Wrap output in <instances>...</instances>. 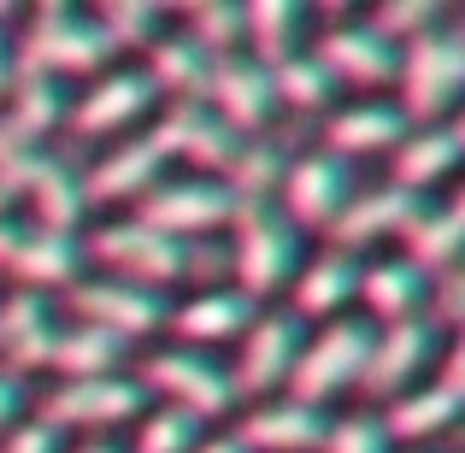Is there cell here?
<instances>
[{"instance_id":"obj_14","label":"cell","mask_w":465,"mask_h":453,"mask_svg":"<svg viewBox=\"0 0 465 453\" xmlns=\"http://www.w3.org/2000/svg\"><path fill=\"white\" fill-rule=\"evenodd\" d=\"M77 265H83V248L65 236V230L12 224V218H0V271L24 277L30 295H42L47 283H71Z\"/></svg>"},{"instance_id":"obj_9","label":"cell","mask_w":465,"mask_h":453,"mask_svg":"<svg viewBox=\"0 0 465 453\" xmlns=\"http://www.w3.org/2000/svg\"><path fill=\"white\" fill-rule=\"evenodd\" d=\"M307 54L330 77V89H383L401 65V47H389L365 18H330Z\"/></svg>"},{"instance_id":"obj_40","label":"cell","mask_w":465,"mask_h":453,"mask_svg":"<svg viewBox=\"0 0 465 453\" xmlns=\"http://www.w3.org/2000/svg\"><path fill=\"white\" fill-rule=\"evenodd\" d=\"M6 24H12V12L0 6V94L12 89V77H18V59H12V35H6Z\"/></svg>"},{"instance_id":"obj_39","label":"cell","mask_w":465,"mask_h":453,"mask_svg":"<svg viewBox=\"0 0 465 453\" xmlns=\"http://www.w3.org/2000/svg\"><path fill=\"white\" fill-rule=\"evenodd\" d=\"M436 383H448V389H454V395L465 400V330H460V341H454V348H448L442 377H436Z\"/></svg>"},{"instance_id":"obj_8","label":"cell","mask_w":465,"mask_h":453,"mask_svg":"<svg viewBox=\"0 0 465 453\" xmlns=\"http://www.w3.org/2000/svg\"><path fill=\"white\" fill-rule=\"evenodd\" d=\"M277 194H283L277 212H283L295 230H336V218L348 212V201L360 194V182H353L348 159H336V153H301V159H289V165H283Z\"/></svg>"},{"instance_id":"obj_5","label":"cell","mask_w":465,"mask_h":453,"mask_svg":"<svg viewBox=\"0 0 465 453\" xmlns=\"http://www.w3.org/2000/svg\"><path fill=\"white\" fill-rule=\"evenodd\" d=\"M89 253L106 265V277H118V283H136V289H165L177 283V277L194 271V248L177 236H159L153 224H142L136 212L124 218V224H101L89 236Z\"/></svg>"},{"instance_id":"obj_10","label":"cell","mask_w":465,"mask_h":453,"mask_svg":"<svg viewBox=\"0 0 465 453\" xmlns=\"http://www.w3.org/2000/svg\"><path fill=\"white\" fill-rule=\"evenodd\" d=\"M436 336H442V330L430 324V312H424V318H401V324H371V353H365L360 389L371 400H383V407L395 395H407V389L430 371Z\"/></svg>"},{"instance_id":"obj_44","label":"cell","mask_w":465,"mask_h":453,"mask_svg":"<svg viewBox=\"0 0 465 453\" xmlns=\"http://www.w3.org/2000/svg\"><path fill=\"white\" fill-rule=\"evenodd\" d=\"M412 453H430V448H412Z\"/></svg>"},{"instance_id":"obj_2","label":"cell","mask_w":465,"mask_h":453,"mask_svg":"<svg viewBox=\"0 0 465 453\" xmlns=\"http://www.w3.org/2000/svg\"><path fill=\"white\" fill-rule=\"evenodd\" d=\"M230 224H236V236H230V271H236L242 295L260 300V295H272V289L295 283L307 253H301V230L289 224L283 212H272L265 201H242Z\"/></svg>"},{"instance_id":"obj_25","label":"cell","mask_w":465,"mask_h":453,"mask_svg":"<svg viewBox=\"0 0 465 453\" xmlns=\"http://www.w3.org/2000/svg\"><path fill=\"white\" fill-rule=\"evenodd\" d=\"M460 419H465V400H460L448 383H412L407 395H395V400L383 407L389 442H412V448H424V442H436V436H448Z\"/></svg>"},{"instance_id":"obj_41","label":"cell","mask_w":465,"mask_h":453,"mask_svg":"<svg viewBox=\"0 0 465 453\" xmlns=\"http://www.w3.org/2000/svg\"><path fill=\"white\" fill-rule=\"evenodd\" d=\"M194 453H242V442H236V436H201Z\"/></svg>"},{"instance_id":"obj_34","label":"cell","mask_w":465,"mask_h":453,"mask_svg":"<svg viewBox=\"0 0 465 453\" xmlns=\"http://www.w3.org/2000/svg\"><path fill=\"white\" fill-rule=\"evenodd\" d=\"M94 24H101V35L113 42V54L118 47H148L153 35H159V12L148 6V0H106L101 12H94Z\"/></svg>"},{"instance_id":"obj_32","label":"cell","mask_w":465,"mask_h":453,"mask_svg":"<svg viewBox=\"0 0 465 453\" xmlns=\"http://www.w3.org/2000/svg\"><path fill=\"white\" fill-rule=\"evenodd\" d=\"M265 77H272L277 106H295V113H318V106H330V77L318 71V59L307 54V47L289 54L283 65H272Z\"/></svg>"},{"instance_id":"obj_22","label":"cell","mask_w":465,"mask_h":453,"mask_svg":"<svg viewBox=\"0 0 465 453\" xmlns=\"http://www.w3.org/2000/svg\"><path fill=\"white\" fill-rule=\"evenodd\" d=\"M353 289H360V260L341 248L330 253H312V260H301L295 283H289V312L301 318V324H330V318H341V306L353 300Z\"/></svg>"},{"instance_id":"obj_28","label":"cell","mask_w":465,"mask_h":453,"mask_svg":"<svg viewBox=\"0 0 465 453\" xmlns=\"http://www.w3.org/2000/svg\"><path fill=\"white\" fill-rule=\"evenodd\" d=\"M159 171H165V153L148 136L113 142V153L94 159V171H89V201H142L159 182Z\"/></svg>"},{"instance_id":"obj_31","label":"cell","mask_w":465,"mask_h":453,"mask_svg":"<svg viewBox=\"0 0 465 453\" xmlns=\"http://www.w3.org/2000/svg\"><path fill=\"white\" fill-rule=\"evenodd\" d=\"M6 94H12V106H6L0 124H6L12 136H24V142H42L47 130L65 118V101H59L54 77H12Z\"/></svg>"},{"instance_id":"obj_17","label":"cell","mask_w":465,"mask_h":453,"mask_svg":"<svg viewBox=\"0 0 465 453\" xmlns=\"http://www.w3.org/2000/svg\"><path fill=\"white\" fill-rule=\"evenodd\" d=\"M153 101L159 94L142 71H113V77H101L77 106H65V124L77 130V136H124L136 118L153 113Z\"/></svg>"},{"instance_id":"obj_26","label":"cell","mask_w":465,"mask_h":453,"mask_svg":"<svg viewBox=\"0 0 465 453\" xmlns=\"http://www.w3.org/2000/svg\"><path fill=\"white\" fill-rule=\"evenodd\" d=\"M213 65H218V59L206 54L201 42H189L183 30H159L148 42V65H142V77L153 83V94H171V101H206Z\"/></svg>"},{"instance_id":"obj_3","label":"cell","mask_w":465,"mask_h":453,"mask_svg":"<svg viewBox=\"0 0 465 453\" xmlns=\"http://www.w3.org/2000/svg\"><path fill=\"white\" fill-rule=\"evenodd\" d=\"M365 353H371V324H365V318H330L324 330H312V336L301 341V359H295V371H289V383H283L289 400L324 412L336 395L360 389Z\"/></svg>"},{"instance_id":"obj_36","label":"cell","mask_w":465,"mask_h":453,"mask_svg":"<svg viewBox=\"0 0 465 453\" xmlns=\"http://www.w3.org/2000/svg\"><path fill=\"white\" fill-rule=\"evenodd\" d=\"M430 324H460L465 330V260L454 271H442V283H430Z\"/></svg>"},{"instance_id":"obj_15","label":"cell","mask_w":465,"mask_h":453,"mask_svg":"<svg viewBox=\"0 0 465 453\" xmlns=\"http://www.w3.org/2000/svg\"><path fill=\"white\" fill-rule=\"evenodd\" d=\"M260 318V300H248L242 289H194L183 306H165V324L177 336V348H218V341H242V330Z\"/></svg>"},{"instance_id":"obj_37","label":"cell","mask_w":465,"mask_h":453,"mask_svg":"<svg viewBox=\"0 0 465 453\" xmlns=\"http://www.w3.org/2000/svg\"><path fill=\"white\" fill-rule=\"evenodd\" d=\"M0 453H59V430L47 419L35 424H12L6 436H0Z\"/></svg>"},{"instance_id":"obj_12","label":"cell","mask_w":465,"mask_h":453,"mask_svg":"<svg viewBox=\"0 0 465 453\" xmlns=\"http://www.w3.org/2000/svg\"><path fill=\"white\" fill-rule=\"evenodd\" d=\"M148 142H153L165 159H183V165H194V177L230 171V165H236V153H242V136L218 124L206 101H177L165 118H159V130H153Z\"/></svg>"},{"instance_id":"obj_7","label":"cell","mask_w":465,"mask_h":453,"mask_svg":"<svg viewBox=\"0 0 465 453\" xmlns=\"http://www.w3.org/2000/svg\"><path fill=\"white\" fill-rule=\"evenodd\" d=\"M142 395H159L165 407L189 412V419H218V412L236 407V389H230V371L213 365L194 348H159L142 359Z\"/></svg>"},{"instance_id":"obj_13","label":"cell","mask_w":465,"mask_h":453,"mask_svg":"<svg viewBox=\"0 0 465 453\" xmlns=\"http://www.w3.org/2000/svg\"><path fill=\"white\" fill-rule=\"evenodd\" d=\"M71 312H77V324L106 330L113 341H136L153 324H165V300L153 289L118 283V277H89L83 289H71Z\"/></svg>"},{"instance_id":"obj_42","label":"cell","mask_w":465,"mask_h":453,"mask_svg":"<svg viewBox=\"0 0 465 453\" xmlns=\"http://www.w3.org/2000/svg\"><path fill=\"white\" fill-rule=\"evenodd\" d=\"M448 130H454V142L465 148V106H454V118H448Z\"/></svg>"},{"instance_id":"obj_18","label":"cell","mask_w":465,"mask_h":453,"mask_svg":"<svg viewBox=\"0 0 465 453\" xmlns=\"http://www.w3.org/2000/svg\"><path fill=\"white\" fill-rule=\"evenodd\" d=\"M206 106L224 130H260L265 118L277 113V94H272V77L265 65H253L248 54H230L213 65V83H206Z\"/></svg>"},{"instance_id":"obj_19","label":"cell","mask_w":465,"mask_h":453,"mask_svg":"<svg viewBox=\"0 0 465 453\" xmlns=\"http://www.w3.org/2000/svg\"><path fill=\"white\" fill-rule=\"evenodd\" d=\"M353 300L377 318V324H401V318H424L430 312V277L407 260V253H383V260L360 265V289ZM365 318V324H371Z\"/></svg>"},{"instance_id":"obj_35","label":"cell","mask_w":465,"mask_h":453,"mask_svg":"<svg viewBox=\"0 0 465 453\" xmlns=\"http://www.w3.org/2000/svg\"><path fill=\"white\" fill-rule=\"evenodd\" d=\"M318 453H395V442H389L377 412H348V419H330Z\"/></svg>"},{"instance_id":"obj_6","label":"cell","mask_w":465,"mask_h":453,"mask_svg":"<svg viewBox=\"0 0 465 453\" xmlns=\"http://www.w3.org/2000/svg\"><path fill=\"white\" fill-rule=\"evenodd\" d=\"M236 189L224 177H171L153 182L148 194L136 201V218L153 224L159 236H177V241H206V230H224L236 218Z\"/></svg>"},{"instance_id":"obj_20","label":"cell","mask_w":465,"mask_h":453,"mask_svg":"<svg viewBox=\"0 0 465 453\" xmlns=\"http://www.w3.org/2000/svg\"><path fill=\"white\" fill-rule=\"evenodd\" d=\"M424 212V201L419 194H407V189H395V182H377V189H360L348 201V212L336 218V248L341 253H353V248H365V241H389V236H407V224Z\"/></svg>"},{"instance_id":"obj_30","label":"cell","mask_w":465,"mask_h":453,"mask_svg":"<svg viewBox=\"0 0 465 453\" xmlns=\"http://www.w3.org/2000/svg\"><path fill=\"white\" fill-rule=\"evenodd\" d=\"M118 353H124V341H113L106 330H94V324H59L47 365L65 371V383H77V377H113L118 371Z\"/></svg>"},{"instance_id":"obj_33","label":"cell","mask_w":465,"mask_h":453,"mask_svg":"<svg viewBox=\"0 0 465 453\" xmlns=\"http://www.w3.org/2000/svg\"><path fill=\"white\" fill-rule=\"evenodd\" d=\"M201 436H206L201 419H189V412H177V407H159L136 424V453H194Z\"/></svg>"},{"instance_id":"obj_29","label":"cell","mask_w":465,"mask_h":453,"mask_svg":"<svg viewBox=\"0 0 465 453\" xmlns=\"http://www.w3.org/2000/svg\"><path fill=\"white\" fill-rule=\"evenodd\" d=\"M301 24H307V12L295 6V0H260V6L242 12V47H253V65H283L289 54H301Z\"/></svg>"},{"instance_id":"obj_21","label":"cell","mask_w":465,"mask_h":453,"mask_svg":"<svg viewBox=\"0 0 465 453\" xmlns=\"http://www.w3.org/2000/svg\"><path fill=\"white\" fill-rule=\"evenodd\" d=\"M330 430V412L318 407H301V400H272V407H253L248 419H242L236 442L242 453H318Z\"/></svg>"},{"instance_id":"obj_4","label":"cell","mask_w":465,"mask_h":453,"mask_svg":"<svg viewBox=\"0 0 465 453\" xmlns=\"http://www.w3.org/2000/svg\"><path fill=\"white\" fill-rule=\"evenodd\" d=\"M113 59V42L101 35L94 12L77 6H35L24 18V59L18 77H54V71H101Z\"/></svg>"},{"instance_id":"obj_1","label":"cell","mask_w":465,"mask_h":453,"mask_svg":"<svg viewBox=\"0 0 465 453\" xmlns=\"http://www.w3.org/2000/svg\"><path fill=\"white\" fill-rule=\"evenodd\" d=\"M395 77H401V101H395L401 118L407 124H442L465 89V24H436L419 42H407Z\"/></svg>"},{"instance_id":"obj_43","label":"cell","mask_w":465,"mask_h":453,"mask_svg":"<svg viewBox=\"0 0 465 453\" xmlns=\"http://www.w3.org/2000/svg\"><path fill=\"white\" fill-rule=\"evenodd\" d=\"M77 453H118V448H106V442H83Z\"/></svg>"},{"instance_id":"obj_16","label":"cell","mask_w":465,"mask_h":453,"mask_svg":"<svg viewBox=\"0 0 465 453\" xmlns=\"http://www.w3.org/2000/svg\"><path fill=\"white\" fill-rule=\"evenodd\" d=\"M148 407V395H142V383H130V377H77V383L54 389V400H47V424H83V430H113V424L136 419V412Z\"/></svg>"},{"instance_id":"obj_24","label":"cell","mask_w":465,"mask_h":453,"mask_svg":"<svg viewBox=\"0 0 465 453\" xmlns=\"http://www.w3.org/2000/svg\"><path fill=\"white\" fill-rule=\"evenodd\" d=\"M324 136H330V153H336V159L395 153L401 136H407V118H401L395 101H371V94H360V101H348V106L330 113Z\"/></svg>"},{"instance_id":"obj_23","label":"cell","mask_w":465,"mask_h":453,"mask_svg":"<svg viewBox=\"0 0 465 453\" xmlns=\"http://www.w3.org/2000/svg\"><path fill=\"white\" fill-rule=\"evenodd\" d=\"M54 306H47V295H30V289H18V295L0 300V371L24 377L30 365H47V353H54Z\"/></svg>"},{"instance_id":"obj_27","label":"cell","mask_w":465,"mask_h":453,"mask_svg":"<svg viewBox=\"0 0 465 453\" xmlns=\"http://www.w3.org/2000/svg\"><path fill=\"white\" fill-rule=\"evenodd\" d=\"M465 148L454 142V130L448 124H419L401 136V148L389 153V171H395V189L407 194H424L430 182H442L448 171H460Z\"/></svg>"},{"instance_id":"obj_11","label":"cell","mask_w":465,"mask_h":453,"mask_svg":"<svg viewBox=\"0 0 465 453\" xmlns=\"http://www.w3.org/2000/svg\"><path fill=\"white\" fill-rule=\"evenodd\" d=\"M301 341H307V324L295 312H265L242 330L236 341V371H230V389L242 395H265V389H283L289 371L301 359Z\"/></svg>"},{"instance_id":"obj_38","label":"cell","mask_w":465,"mask_h":453,"mask_svg":"<svg viewBox=\"0 0 465 453\" xmlns=\"http://www.w3.org/2000/svg\"><path fill=\"white\" fill-rule=\"evenodd\" d=\"M18 407H24V383L12 371H0V436L18 424Z\"/></svg>"}]
</instances>
